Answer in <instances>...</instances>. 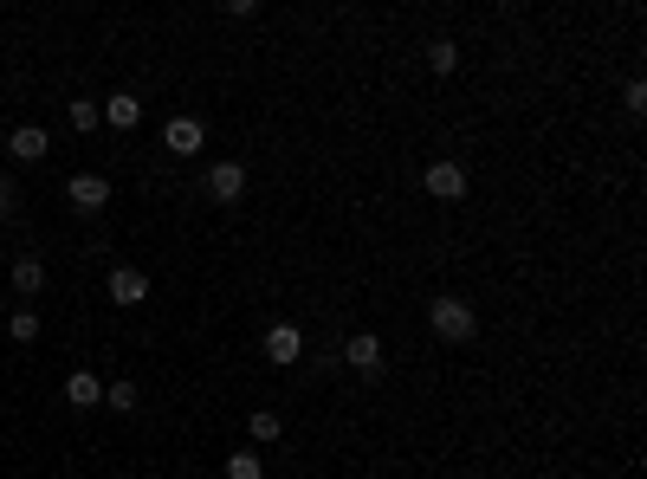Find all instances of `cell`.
<instances>
[{
	"label": "cell",
	"instance_id": "cell-12",
	"mask_svg": "<svg viewBox=\"0 0 647 479\" xmlns=\"http://www.w3.org/2000/svg\"><path fill=\"white\" fill-rule=\"evenodd\" d=\"M46 285V259H13V292H39Z\"/></svg>",
	"mask_w": 647,
	"mask_h": 479
},
{
	"label": "cell",
	"instance_id": "cell-6",
	"mask_svg": "<svg viewBox=\"0 0 647 479\" xmlns=\"http://www.w3.org/2000/svg\"><path fill=\"white\" fill-rule=\"evenodd\" d=\"M65 195H72V208H85V214H98L104 208V201H110V182H104V175H72V182H65Z\"/></svg>",
	"mask_w": 647,
	"mask_h": 479
},
{
	"label": "cell",
	"instance_id": "cell-9",
	"mask_svg": "<svg viewBox=\"0 0 647 479\" xmlns=\"http://www.w3.org/2000/svg\"><path fill=\"white\" fill-rule=\"evenodd\" d=\"M208 195L214 201H240L246 195V169H240V162H214V169H208Z\"/></svg>",
	"mask_w": 647,
	"mask_h": 479
},
{
	"label": "cell",
	"instance_id": "cell-18",
	"mask_svg": "<svg viewBox=\"0 0 647 479\" xmlns=\"http://www.w3.org/2000/svg\"><path fill=\"white\" fill-rule=\"evenodd\" d=\"M246 428H253V441H279V415H253V421H246Z\"/></svg>",
	"mask_w": 647,
	"mask_h": 479
},
{
	"label": "cell",
	"instance_id": "cell-11",
	"mask_svg": "<svg viewBox=\"0 0 647 479\" xmlns=\"http://www.w3.org/2000/svg\"><path fill=\"white\" fill-rule=\"evenodd\" d=\"M65 395H72V402H78V408H98V402H104V382H98V376H91V369H78V376H72V382H65Z\"/></svg>",
	"mask_w": 647,
	"mask_h": 479
},
{
	"label": "cell",
	"instance_id": "cell-13",
	"mask_svg": "<svg viewBox=\"0 0 647 479\" xmlns=\"http://www.w3.org/2000/svg\"><path fill=\"white\" fill-rule=\"evenodd\" d=\"M7 337H13V344H33V337H39V311H13V318H7Z\"/></svg>",
	"mask_w": 647,
	"mask_h": 479
},
{
	"label": "cell",
	"instance_id": "cell-16",
	"mask_svg": "<svg viewBox=\"0 0 647 479\" xmlns=\"http://www.w3.org/2000/svg\"><path fill=\"white\" fill-rule=\"evenodd\" d=\"M104 402L117 408V415H130V408H136V382H110V389H104Z\"/></svg>",
	"mask_w": 647,
	"mask_h": 479
},
{
	"label": "cell",
	"instance_id": "cell-2",
	"mask_svg": "<svg viewBox=\"0 0 647 479\" xmlns=\"http://www.w3.org/2000/svg\"><path fill=\"white\" fill-rule=\"evenodd\" d=\"M162 143H169V156H201V143H208V123H201V117H169Z\"/></svg>",
	"mask_w": 647,
	"mask_h": 479
},
{
	"label": "cell",
	"instance_id": "cell-15",
	"mask_svg": "<svg viewBox=\"0 0 647 479\" xmlns=\"http://www.w3.org/2000/svg\"><path fill=\"white\" fill-rule=\"evenodd\" d=\"M227 479H266V467H259V454H246V447H240V454L227 460Z\"/></svg>",
	"mask_w": 647,
	"mask_h": 479
},
{
	"label": "cell",
	"instance_id": "cell-4",
	"mask_svg": "<svg viewBox=\"0 0 647 479\" xmlns=\"http://www.w3.org/2000/svg\"><path fill=\"white\" fill-rule=\"evenodd\" d=\"M298 357H305V337H298V324H272V331H266V363L292 369Z\"/></svg>",
	"mask_w": 647,
	"mask_h": 479
},
{
	"label": "cell",
	"instance_id": "cell-5",
	"mask_svg": "<svg viewBox=\"0 0 647 479\" xmlns=\"http://www.w3.org/2000/svg\"><path fill=\"white\" fill-rule=\"evenodd\" d=\"M428 195L434 201H460L466 195V169H460V162H447V156L428 162Z\"/></svg>",
	"mask_w": 647,
	"mask_h": 479
},
{
	"label": "cell",
	"instance_id": "cell-1",
	"mask_svg": "<svg viewBox=\"0 0 647 479\" xmlns=\"http://www.w3.org/2000/svg\"><path fill=\"white\" fill-rule=\"evenodd\" d=\"M428 324H434V337H440V344H466V337H473L479 331V318H473V305H466V298H434V305H428Z\"/></svg>",
	"mask_w": 647,
	"mask_h": 479
},
{
	"label": "cell",
	"instance_id": "cell-19",
	"mask_svg": "<svg viewBox=\"0 0 647 479\" xmlns=\"http://www.w3.org/2000/svg\"><path fill=\"white\" fill-rule=\"evenodd\" d=\"M13 201H20V188H13L7 175H0V214H13Z\"/></svg>",
	"mask_w": 647,
	"mask_h": 479
},
{
	"label": "cell",
	"instance_id": "cell-17",
	"mask_svg": "<svg viewBox=\"0 0 647 479\" xmlns=\"http://www.w3.org/2000/svg\"><path fill=\"white\" fill-rule=\"evenodd\" d=\"M98 123H104V104H72V130H98Z\"/></svg>",
	"mask_w": 647,
	"mask_h": 479
},
{
	"label": "cell",
	"instance_id": "cell-14",
	"mask_svg": "<svg viewBox=\"0 0 647 479\" xmlns=\"http://www.w3.org/2000/svg\"><path fill=\"white\" fill-rule=\"evenodd\" d=\"M428 65H434L440 78H447L453 65H460V46H453V39H434V46H428Z\"/></svg>",
	"mask_w": 647,
	"mask_h": 479
},
{
	"label": "cell",
	"instance_id": "cell-8",
	"mask_svg": "<svg viewBox=\"0 0 647 479\" xmlns=\"http://www.w3.org/2000/svg\"><path fill=\"white\" fill-rule=\"evenodd\" d=\"M343 357H350V369H356V376H382V337L356 331V337H350V350H343Z\"/></svg>",
	"mask_w": 647,
	"mask_h": 479
},
{
	"label": "cell",
	"instance_id": "cell-7",
	"mask_svg": "<svg viewBox=\"0 0 647 479\" xmlns=\"http://www.w3.org/2000/svg\"><path fill=\"white\" fill-rule=\"evenodd\" d=\"M143 298H149V272H136V266L110 272V305H143Z\"/></svg>",
	"mask_w": 647,
	"mask_h": 479
},
{
	"label": "cell",
	"instance_id": "cell-3",
	"mask_svg": "<svg viewBox=\"0 0 647 479\" xmlns=\"http://www.w3.org/2000/svg\"><path fill=\"white\" fill-rule=\"evenodd\" d=\"M7 156H13V162H46V156H52V136L39 130V123H20V130L7 136Z\"/></svg>",
	"mask_w": 647,
	"mask_h": 479
},
{
	"label": "cell",
	"instance_id": "cell-10",
	"mask_svg": "<svg viewBox=\"0 0 647 479\" xmlns=\"http://www.w3.org/2000/svg\"><path fill=\"white\" fill-rule=\"evenodd\" d=\"M104 123H117V130H136V123H143V104H136L130 91H117V98H104Z\"/></svg>",
	"mask_w": 647,
	"mask_h": 479
}]
</instances>
